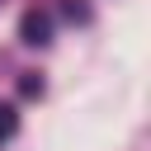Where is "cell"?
Returning a JSON list of instances; mask_svg holds the SVG:
<instances>
[{
  "label": "cell",
  "mask_w": 151,
  "mask_h": 151,
  "mask_svg": "<svg viewBox=\"0 0 151 151\" xmlns=\"http://www.w3.org/2000/svg\"><path fill=\"white\" fill-rule=\"evenodd\" d=\"M19 38H24L28 47H47V42H52V19H47L42 9H28L24 24H19Z\"/></svg>",
  "instance_id": "obj_1"
},
{
  "label": "cell",
  "mask_w": 151,
  "mask_h": 151,
  "mask_svg": "<svg viewBox=\"0 0 151 151\" xmlns=\"http://www.w3.org/2000/svg\"><path fill=\"white\" fill-rule=\"evenodd\" d=\"M19 94H28V99H33V94H42V80H38L33 71H24V80H19Z\"/></svg>",
  "instance_id": "obj_3"
},
{
  "label": "cell",
  "mask_w": 151,
  "mask_h": 151,
  "mask_svg": "<svg viewBox=\"0 0 151 151\" xmlns=\"http://www.w3.org/2000/svg\"><path fill=\"white\" fill-rule=\"evenodd\" d=\"M14 127H19V113H14V104H0V142H5V137H14Z\"/></svg>",
  "instance_id": "obj_2"
}]
</instances>
